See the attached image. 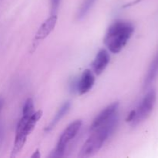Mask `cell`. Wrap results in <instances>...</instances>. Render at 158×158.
Wrapping results in <instances>:
<instances>
[{"mask_svg":"<svg viewBox=\"0 0 158 158\" xmlns=\"http://www.w3.org/2000/svg\"><path fill=\"white\" fill-rule=\"evenodd\" d=\"M118 124V115L101 126L90 131V134L80 151L79 157H89L97 154L112 135Z\"/></svg>","mask_w":158,"mask_h":158,"instance_id":"1","label":"cell"},{"mask_svg":"<svg viewBox=\"0 0 158 158\" xmlns=\"http://www.w3.org/2000/svg\"><path fill=\"white\" fill-rule=\"evenodd\" d=\"M134 32L131 23L117 20L110 26L104 37V43L113 53H118L123 49Z\"/></svg>","mask_w":158,"mask_h":158,"instance_id":"2","label":"cell"},{"mask_svg":"<svg viewBox=\"0 0 158 158\" xmlns=\"http://www.w3.org/2000/svg\"><path fill=\"white\" fill-rule=\"evenodd\" d=\"M42 115H43V112L41 110L34 112V114L31 116L22 115L21 119L17 124L15 140H14L11 157H15L22 151L26 143L27 137L33 131L35 124L41 118Z\"/></svg>","mask_w":158,"mask_h":158,"instance_id":"3","label":"cell"},{"mask_svg":"<svg viewBox=\"0 0 158 158\" xmlns=\"http://www.w3.org/2000/svg\"><path fill=\"white\" fill-rule=\"evenodd\" d=\"M82 127V120H77L72 122L68 125L62 133L57 142L56 148L51 153L49 157H63L66 154V149L69 143L76 138L77 134L80 132V130Z\"/></svg>","mask_w":158,"mask_h":158,"instance_id":"4","label":"cell"},{"mask_svg":"<svg viewBox=\"0 0 158 158\" xmlns=\"http://www.w3.org/2000/svg\"><path fill=\"white\" fill-rule=\"evenodd\" d=\"M157 100V93L154 89H151L140 102L139 106L134 110V118L131 122L133 127L140 124L151 115L154 110Z\"/></svg>","mask_w":158,"mask_h":158,"instance_id":"5","label":"cell"},{"mask_svg":"<svg viewBox=\"0 0 158 158\" xmlns=\"http://www.w3.org/2000/svg\"><path fill=\"white\" fill-rule=\"evenodd\" d=\"M118 109H119V103L115 102V103H111L110 105L106 106L105 109H103L98 115L96 117L93 123H91L89 130L95 129L98 127L101 126L103 123H106L111 119L114 118L117 115H118Z\"/></svg>","mask_w":158,"mask_h":158,"instance_id":"6","label":"cell"},{"mask_svg":"<svg viewBox=\"0 0 158 158\" xmlns=\"http://www.w3.org/2000/svg\"><path fill=\"white\" fill-rule=\"evenodd\" d=\"M95 83V77L89 69H85L77 82V92L80 94H86L94 86Z\"/></svg>","mask_w":158,"mask_h":158,"instance_id":"7","label":"cell"},{"mask_svg":"<svg viewBox=\"0 0 158 158\" xmlns=\"http://www.w3.org/2000/svg\"><path fill=\"white\" fill-rule=\"evenodd\" d=\"M110 57L109 52L104 49H100L97 52V56H96L95 59H94V62L92 63L94 72L97 76L100 75L105 70L106 66H108L110 63Z\"/></svg>","mask_w":158,"mask_h":158,"instance_id":"8","label":"cell"},{"mask_svg":"<svg viewBox=\"0 0 158 158\" xmlns=\"http://www.w3.org/2000/svg\"><path fill=\"white\" fill-rule=\"evenodd\" d=\"M57 23V15H51L48 19H46L43 24L40 26L35 34V39L36 40H44L51 33L55 28Z\"/></svg>","mask_w":158,"mask_h":158,"instance_id":"9","label":"cell"},{"mask_svg":"<svg viewBox=\"0 0 158 158\" xmlns=\"http://www.w3.org/2000/svg\"><path fill=\"white\" fill-rule=\"evenodd\" d=\"M158 76V51L157 54L154 56V60L151 62L149 66L148 73L145 77L144 81H143V88L147 89L151 86V83L155 80Z\"/></svg>","mask_w":158,"mask_h":158,"instance_id":"10","label":"cell"},{"mask_svg":"<svg viewBox=\"0 0 158 158\" xmlns=\"http://www.w3.org/2000/svg\"><path fill=\"white\" fill-rule=\"evenodd\" d=\"M71 103L69 101H66L63 103L61 106V107L59 109V110L57 111V113L56 114V115L54 116L53 119L51 120V122L49 123V124L46 127L45 131L46 132H49L50 131H52L57 124H58L59 122L65 117V115H66L68 112H69V109H70Z\"/></svg>","mask_w":158,"mask_h":158,"instance_id":"11","label":"cell"},{"mask_svg":"<svg viewBox=\"0 0 158 158\" xmlns=\"http://www.w3.org/2000/svg\"><path fill=\"white\" fill-rule=\"evenodd\" d=\"M96 0H84L82 3L81 6H80V9L78 10V13H77V19H82L84 18L92 7L94 6V3H95Z\"/></svg>","mask_w":158,"mask_h":158,"instance_id":"12","label":"cell"},{"mask_svg":"<svg viewBox=\"0 0 158 158\" xmlns=\"http://www.w3.org/2000/svg\"><path fill=\"white\" fill-rule=\"evenodd\" d=\"M34 103L32 98H29L25 102L23 107V114L25 116H31L34 114Z\"/></svg>","mask_w":158,"mask_h":158,"instance_id":"13","label":"cell"},{"mask_svg":"<svg viewBox=\"0 0 158 158\" xmlns=\"http://www.w3.org/2000/svg\"><path fill=\"white\" fill-rule=\"evenodd\" d=\"M61 0H50L51 15H56L60 8Z\"/></svg>","mask_w":158,"mask_h":158,"instance_id":"14","label":"cell"},{"mask_svg":"<svg viewBox=\"0 0 158 158\" xmlns=\"http://www.w3.org/2000/svg\"><path fill=\"white\" fill-rule=\"evenodd\" d=\"M40 152L39 149H36L34 152V154L32 155V158H40Z\"/></svg>","mask_w":158,"mask_h":158,"instance_id":"15","label":"cell"},{"mask_svg":"<svg viewBox=\"0 0 158 158\" xmlns=\"http://www.w3.org/2000/svg\"><path fill=\"white\" fill-rule=\"evenodd\" d=\"M3 103H4V102H3L2 98H1V97H0V111L2 110V106H3Z\"/></svg>","mask_w":158,"mask_h":158,"instance_id":"16","label":"cell"}]
</instances>
